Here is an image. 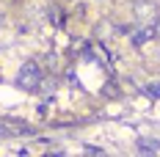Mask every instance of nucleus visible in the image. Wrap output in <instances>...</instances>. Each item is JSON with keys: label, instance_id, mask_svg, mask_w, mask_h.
Here are the masks:
<instances>
[{"label": "nucleus", "instance_id": "nucleus-3", "mask_svg": "<svg viewBox=\"0 0 160 157\" xmlns=\"http://www.w3.org/2000/svg\"><path fill=\"white\" fill-rule=\"evenodd\" d=\"M135 149H138L141 155H158L160 152V141H155V138H138Z\"/></svg>", "mask_w": 160, "mask_h": 157}, {"label": "nucleus", "instance_id": "nucleus-4", "mask_svg": "<svg viewBox=\"0 0 160 157\" xmlns=\"http://www.w3.org/2000/svg\"><path fill=\"white\" fill-rule=\"evenodd\" d=\"M135 17L138 19H146V17H155V3L152 0H141V3H135Z\"/></svg>", "mask_w": 160, "mask_h": 157}, {"label": "nucleus", "instance_id": "nucleus-2", "mask_svg": "<svg viewBox=\"0 0 160 157\" xmlns=\"http://www.w3.org/2000/svg\"><path fill=\"white\" fill-rule=\"evenodd\" d=\"M158 33H155V28H149V25H144V28H138V31H132L130 33V42L135 44V47H144L149 39H155Z\"/></svg>", "mask_w": 160, "mask_h": 157}, {"label": "nucleus", "instance_id": "nucleus-8", "mask_svg": "<svg viewBox=\"0 0 160 157\" xmlns=\"http://www.w3.org/2000/svg\"><path fill=\"white\" fill-rule=\"evenodd\" d=\"M0 22H3V17H0Z\"/></svg>", "mask_w": 160, "mask_h": 157}, {"label": "nucleus", "instance_id": "nucleus-6", "mask_svg": "<svg viewBox=\"0 0 160 157\" xmlns=\"http://www.w3.org/2000/svg\"><path fill=\"white\" fill-rule=\"evenodd\" d=\"M86 152H88V155H102V149H99V146H86Z\"/></svg>", "mask_w": 160, "mask_h": 157}, {"label": "nucleus", "instance_id": "nucleus-5", "mask_svg": "<svg viewBox=\"0 0 160 157\" xmlns=\"http://www.w3.org/2000/svg\"><path fill=\"white\" fill-rule=\"evenodd\" d=\"M144 91H146L149 96H155V99H160V83H158V80H155V83H149V86H146Z\"/></svg>", "mask_w": 160, "mask_h": 157}, {"label": "nucleus", "instance_id": "nucleus-1", "mask_svg": "<svg viewBox=\"0 0 160 157\" xmlns=\"http://www.w3.org/2000/svg\"><path fill=\"white\" fill-rule=\"evenodd\" d=\"M42 80H44V72H42V66H39L36 61L22 63V69L17 72V86H19V88H25V91H33Z\"/></svg>", "mask_w": 160, "mask_h": 157}, {"label": "nucleus", "instance_id": "nucleus-7", "mask_svg": "<svg viewBox=\"0 0 160 157\" xmlns=\"http://www.w3.org/2000/svg\"><path fill=\"white\" fill-rule=\"evenodd\" d=\"M155 33H158V36H160V19H158V22H155Z\"/></svg>", "mask_w": 160, "mask_h": 157}]
</instances>
